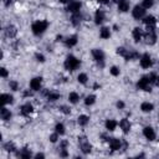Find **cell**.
Returning <instances> with one entry per match:
<instances>
[{
    "instance_id": "obj_24",
    "label": "cell",
    "mask_w": 159,
    "mask_h": 159,
    "mask_svg": "<svg viewBox=\"0 0 159 159\" xmlns=\"http://www.w3.org/2000/svg\"><path fill=\"white\" fill-rule=\"evenodd\" d=\"M129 1L128 0H120L119 2H118V10L120 11V12H127V11H129Z\"/></svg>"
},
{
    "instance_id": "obj_21",
    "label": "cell",
    "mask_w": 159,
    "mask_h": 159,
    "mask_svg": "<svg viewBox=\"0 0 159 159\" xmlns=\"http://www.w3.org/2000/svg\"><path fill=\"white\" fill-rule=\"evenodd\" d=\"M143 22L145 26H155L157 24V19L153 16V15H147L143 17Z\"/></svg>"
},
{
    "instance_id": "obj_6",
    "label": "cell",
    "mask_w": 159,
    "mask_h": 159,
    "mask_svg": "<svg viewBox=\"0 0 159 159\" xmlns=\"http://www.w3.org/2000/svg\"><path fill=\"white\" fill-rule=\"evenodd\" d=\"M78 144H80V149H81V152L83 154H89L92 152V145L87 140L86 137H80L78 138Z\"/></svg>"
},
{
    "instance_id": "obj_44",
    "label": "cell",
    "mask_w": 159,
    "mask_h": 159,
    "mask_svg": "<svg viewBox=\"0 0 159 159\" xmlns=\"http://www.w3.org/2000/svg\"><path fill=\"white\" fill-rule=\"evenodd\" d=\"M124 106H125V104H124L123 101H118V102H117V108H118V109H123Z\"/></svg>"
},
{
    "instance_id": "obj_33",
    "label": "cell",
    "mask_w": 159,
    "mask_h": 159,
    "mask_svg": "<svg viewBox=\"0 0 159 159\" xmlns=\"http://www.w3.org/2000/svg\"><path fill=\"white\" fill-rule=\"evenodd\" d=\"M55 132L58 133L60 135H63V134L66 133V127H65V124H63V123H57L56 127H55Z\"/></svg>"
},
{
    "instance_id": "obj_22",
    "label": "cell",
    "mask_w": 159,
    "mask_h": 159,
    "mask_svg": "<svg viewBox=\"0 0 159 159\" xmlns=\"http://www.w3.org/2000/svg\"><path fill=\"white\" fill-rule=\"evenodd\" d=\"M77 42H78V40H77V36L76 35H72V36H68L66 40H65V45L67 46V47H73V46H76L77 45Z\"/></svg>"
},
{
    "instance_id": "obj_32",
    "label": "cell",
    "mask_w": 159,
    "mask_h": 159,
    "mask_svg": "<svg viewBox=\"0 0 159 159\" xmlns=\"http://www.w3.org/2000/svg\"><path fill=\"white\" fill-rule=\"evenodd\" d=\"M2 148H4L7 153H14V152L16 150V147H15V144H14L12 142H6Z\"/></svg>"
},
{
    "instance_id": "obj_49",
    "label": "cell",
    "mask_w": 159,
    "mask_h": 159,
    "mask_svg": "<svg viewBox=\"0 0 159 159\" xmlns=\"http://www.w3.org/2000/svg\"><path fill=\"white\" fill-rule=\"evenodd\" d=\"M24 96H25V97H31V96H32V92L27 91V92H25V93H24Z\"/></svg>"
},
{
    "instance_id": "obj_12",
    "label": "cell",
    "mask_w": 159,
    "mask_h": 159,
    "mask_svg": "<svg viewBox=\"0 0 159 159\" xmlns=\"http://www.w3.org/2000/svg\"><path fill=\"white\" fill-rule=\"evenodd\" d=\"M4 34H5V36L7 39H14L17 35V29H16V26H14V25L10 24V25H7L4 29Z\"/></svg>"
},
{
    "instance_id": "obj_42",
    "label": "cell",
    "mask_w": 159,
    "mask_h": 159,
    "mask_svg": "<svg viewBox=\"0 0 159 159\" xmlns=\"http://www.w3.org/2000/svg\"><path fill=\"white\" fill-rule=\"evenodd\" d=\"M58 149H60V150H58L60 157H62V158L68 157V153H67V149H66V148H58Z\"/></svg>"
},
{
    "instance_id": "obj_19",
    "label": "cell",
    "mask_w": 159,
    "mask_h": 159,
    "mask_svg": "<svg viewBox=\"0 0 159 159\" xmlns=\"http://www.w3.org/2000/svg\"><path fill=\"white\" fill-rule=\"evenodd\" d=\"M43 94L46 96L47 101H50V102H55V101L60 99V97H61L60 93H57V92H52V91H45Z\"/></svg>"
},
{
    "instance_id": "obj_11",
    "label": "cell",
    "mask_w": 159,
    "mask_h": 159,
    "mask_svg": "<svg viewBox=\"0 0 159 159\" xmlns=\"http://www.w3.org/2000/svg\"><path fill=\"white\" fill-rule=\"evenodd\" d=\"M81 7H82V4H81V1H72V2H70L68 5H67V11L68 12H71V14H76V12H80V10H81Z\"/></svg>"
},
{
    "instance_id": "obj_29",
    "label": "cell",
    "mask_w": 159,
    "mask_h": 159,
    "mask_svg": "<svg viewBox=\"0 0 159 159\" xmlns=\"http://www.w3.org/2000/svg\"><path fill=\"white\" fill-rule=\"evenodd\" d=\"M88 122H89V117L86 116V114H81V116H78V118H77V123H78L81 127L87 125Z\"/></svg>"
},
{
    "instance_id": "obj_28",
    "label": "cell",
    "mask_w": 159,
    "mask_h": 159,
    "mask_svg": "<svg viewBox=\"0 0 159 159\" xmlns=\"http://www.w3.org/2000/svg\"><path fill=\"white\" fill-rule=\"evenodd\" d=\"M82 21V15L81 12H76V14H72V17H71V22L73 26H78Z\"/></svg>"
},
{
    "instance_id": "obj_31",
    "label": "cell",
    "mask_w": 159,
    "mask_h": 159,
    "mask_svg": "<svg viewBox=\"0 0 159 159\" xmlns=\"http://www.w3.org/2000/svg\"><path fill=\"white\" fill-rule=\"evenodd\" d=\"M68 101H70V103L76 104V103L80 101V94H78L77 92H71V93L68 94Z\"/></svg>"
},
{
    "instance_id": "obj_7",
    "label": "cell",
    "mask_w": 159,
    "mask_h": 159,
    "mask_svg": "<svg viewBox=\"0 0 159 159\" xmlns=\"http://www.w3.org/2000/svg\"><path fill=\"white\" fill-rule=\"evenodd\" d=\"M132 16L135 20H142L145 16V9L142 5H135L133 7V10H132Z\"/></svg>"
},
{
    "instance_id": "obj_9",
    "label": "cell",
    "mask_w": 159,
    "mask_h": 159,
    "mask_svg": "<svg viewBox=\"0 0 159 159\" xmlns=\"http://www.w3.org/2000/svg\"><path fill=\"white\" fill-rule=\"evenodd\" d=\"M32 112H34V106H32L30 102H26V103H24V104L20 107V113H21V116H24V117H29Z\"/></svg>"
},
{
    "instance_id": "obj_10",
    "label": "cell",
    "mask_w": 159,
    "mask_h": 159,
    "mask_svg": "<svg viewBox=\"0 0 159 159\" xmlns=\"http://www.w3.org/2000/svg\"><path fill=\"white\" fill-rule=\"evenodd\" d=\"M41 86H42V77H34L31 81H30V88L36 92V91H40L41 89Z\"/></svg>"
},
{
    "instance_id": "obj_8",
    "label": "cell",
    "mask_w": 159,
    "mask_h": 159,
    "mask_svg": "<svg viewBox=\"0 0 159 159\" xmlns=\"http://www.w3.org/2000/svg\"><path fill=\"white\" fill-rule=\"evenodd\" d=\"M139 63H140L142 68H145V70L147 68H150L152 65H153V61H152L150 55L149 53H143L140 56V58H139Z\"/></svg>"
},
{
    "instance_id": "obj_30",
    "label": "cell",
    "mask_w": 159,
    "mask_h": 159,
    "mask_svg": "<svg viewBox=\"0 0 159 159\" xmlns=\"http://www.w3.org/2000/svg\"><path fill=\"white\" fill-rule=\"evenodd\" d=\"M117 53L122 57H124L127 61L129 58V50H125L124 47H117Z\"/></svg>"
},
{
    "instance_id": "obj_47",
    "label": "cell",
    "mask_w": 159,
    "mask_h": 159,
    "mask_svg": "<svg viewBox=\"0 0 159 159\" xmlns=\"http://www.w3.org/2000/svg\"><path fill=\"white\" fill-rule=\"evenodd\" d=\"M2 2H4L5 6H9V5L12 2V0H2Z\"/></svg>"
},
{
    "instance_id": "obj_38",
    "label": "cell",
    "mask_w": 159,
    "mask_h": 159,
    "mask_svg": "<svg viewBox=\"0 0 159 159\" xmlns=\"http://www.w3.org/2000/svg\"><path fill=\"white\" fill-rule=\"evenodd\" d=\"M58 109H60V112H62V113H63V114H66V116L71 113V109H70L67 106H60V107H58Z\"/></svg>"
},
{
    "instance_id": "obj_52",
    "label": "cell",
    "mask_w": 159,
    "mask_h": 159,
    "mask_svg": "<svg viewBox=\"0 0 159 159\" xmlns=\"http://www.w3.org/2000/svg\"><path fill=\"white\" fill-rule=\"evenodd\" d=\"M112 1H113V2H116V4H118V2L120 1V0H112Z\"/></svg>"
},
{
    "instance_id": "obj_5",
    "label": "cell",
    "mask_w": 159,
    "mask_h": 159,
    "mask_svg": "<svg viewBox=\"0 0 159 159\" xmlns=\"http://www.w3.org/2000/svg\"><path fill=\"white\" fill-rule=\"evenodd\" d=\"M150 80H149V76H142L139 78V81L137 82V88L138 89H142V91H145V92H152V87H150Z\"/></svg>"
},
{
    "instance_id": "obj_45",
    "label": "cell",
    "mask_w": 159,
    "mask_h": 159,
    "mask_svg": "<svg viewBox=\"0 0 159 159\" xmlns=\"http://www.w3.org/2000/svg\"><path fill=\"white\" fill-rule=\"evenodd\" d=\"M67 145H68V142L67 140H62L60 143V148H67Z\"/></svg>"
},
{
    "instance_id": "obj_20",
    "label": "cell",
    "mask_w": 159,
    "mask_h": 159,
    "mask_svg": "<svg viewBox=\"0 0 159 159\" xmlns=\"http://www.w3.org/2000/svg\"><path fill=\"white\" fill-rule=\"evenodd\" d=\"M0 99H1V104H2V106L12 104V103H14V97H12L11 94H9V93H2L1 97H0Z\"/></svg>"
},
{
    "instance_id": "obj_14",
    "label": "cell",
    "mask_w": 159,
    "mask_h": 159,
    "mask_svg": "<svg viewBox=\"0 0 159 159\" xmlns=\"http://www.w3.org/2000/svg\"><path fill=\"white\" fill-rule=\"evenodd\" d=\"M108 143H109V148H111L113 152L122 149V140L118 139V138H109V139H108Z\"/></svg>"
},
{
    "instance_id": "obj_41",
    "label": "cell",
    "mask_w": 159,
    "mask_h": 159,
    "mask_svg": "<svg viewBox=\"0 0 159 159\" xmlns=\"http://www.w3.org/2000/svg\"><path fill=\"white\" fill-rule=\"evenodd\" d=\"M35 58H36L37 62H45V56L42 53H40V52H36L35 53Z\"/></svg>"
},
{
    "instance_id": "obj_17",
    "label": "cell",
    "mask_w": 159,
    "mask_h": 159,
    "mask_svg": "<svg viewBox=\"0 0 159 159\" xmlns=\"http://www.w3.org/2000/svg\"><path fill=\"white\" fill-rule=\"evenodd\" d=\"M119 127H120L122 132H123L124 134H127V133H129V130H130V128H132V124H130V122H129L127 118H123V119L119 120Z\"/></svg>"
},
{
    "instance_id": "obj_18",
    "label": "cell",
    "mask_w": 159,
    "mask_h": 159,
    "mask_svg": "<svg viewBox=\"0 0 159 159\" xmlns=\"http://www.w3.org/2000/svg\"><path fill=\"white\" fill-rule=\"evenodd\" d=\"M19 158H21V159H30L31 157H32V153H31V150L29 149V148H21L19 152H17V154H16Z\"/></svg>"
},
{
    "instance_id": "obj_15",
    "label": "cell",
    "mask_w": 159,
    "mask_h": 159,
    "mask_svg": "<svg viewBox=\"0 0 159 159\" xmlns=\"http://www.w3.org/2000/svg\"><path fill=\"white\" fill-rule=\"evenodd\" d=\"M104 20H106V14H104V11H103L102 9L96 10V12H94V22H96V25H101Z\"/></svg>"
},
{
    "instance_id": "obj_50",
    "label": "cell",
    "mask_w": 159,
    "mask_h": 159,
    "mask_svg": "<svg viewBox=\"0 0 159 159\" xmlns=\"http://www.w3.org/2000/svg\"><path fill=\"white\" fill-rule=\"evenodd\" d=\"M97 2H99V4H108L109 0H97Z\"/></svg>"
},
{
    "instance_id": "obj_26",
    "label": "cell",
    "mask_w": 159,
    "mask_h": 159,
    "mask_svg": "<svg viewBox=\"0 0 159 159\" xmlns=\"http://www.w3.org/2000/svg\"><path fill=\"white\" fill-rule=\"evenodd\" d=\"M140 109H142V112H144V113H150V112L154 109V104L150 103V102H143V103L140 104Z\"/></svg>"
},
{
    "instance_id": "obj_23",
    "label": "cell",
    "mask_w": 159,
    "mask_h": 159,
    "mask_svg": "<svg viewBox=\"0 0 159 159\" xmlns=\"http://www.w3.org/2000/svg\"><path fill=\"white\" fill-rule=\"evenodd\" d=\"M0 117H1V119L2 120H9L11 117H12V113L10 112V109H7L5 106L1 108V111H0Z\"/></svg>"
},
{
    "instance_id": "obj_36",
    "label": "cell",
    "mask_w": 159,
    "mask_h": 159,
    "mask_svg": "<svg viewBox=\"0 0 159 159\" xmlns=\"http://www.w3.org/2000/svg\"><path fill=\"white\" fill-rule=\"evenodd\" d=\"M109 73H111L112 76L117 77V76H119V75H120V71H119V68H118L117 66H112V67L109 68Z\"/></svg>"
},
{
    "instance_id": "obj_13",
    "label": "cell",
    "mask_w": 159,
    "mask_h": 159,
    "mask_svg": "<svg viewBox=\"0 0 159 159\" xmlns=\"http://www.w3.org/2000/svg\"><path fill=\"white\" fill-rule=\"evenodd\" d=\"M143 135L145 137V139H148V140H154L155 139V137H157V134H155V132H154V129L152 128V127H149V125H147V127H144V129H143Z\"/></svg>"
},
{
    "instance_id": "obj_27",
    "label": "cell",
    "mask_w": 159,
    "mask_h": 159,
    "mask_svg": "<svg viewBox=\"0 0 159 159\" xmlns=\"http://www.w3.org/2000/svg\"><path fill=\"white\" fill-rule=\"evenodd\" d=\"M117 122L114 120V119H107L106 120V123H104V127H106V129L108 130V132H113L116 128H117Z\"/></svg>"
},
{
    "instance_id": "obj_35",
    "label": "cell",
    "mask_w": 159,
    "mask_h": 159,
    "mask_svg": "<svg viewBox=\"0 0 159 159\" xmlns=\"http://www.w3.org/2000/svg\"><path fill=\"white\" fill-rule=\"evenodd\" d=\"M77 81L81 83V84H86L87 83V81H88V76L86 75V73H80L78 76H77Z\"/></svg>"
},
{
    "instance_id": "obj_43",
    "label": "cell",
    "mask_w": 159,
    "mask_h": 159,
    "mask_svg": "<svg viewBox=\"0 0 159 159\" xmlns=\"http://www.w3.org/2000/svg\"><path fill=\"white\" fill-rule=\"evenodd\" d=\"M0 75H1L2 78H6L7 75H9V72H7V70H6L5 67H1V68H0Z\"/></svg>"
},
{
    "instance_id": "obj_4",
    "label": "cell",
    "mask_w": 159,
    "mask_h": 159,
    "mask_svg": "<svg viewBox=\"0 0 159 159\" xmlns=\"http://www.w3.org/2000/svg\"><path fill=\"white\" fill-rule=\"evenodd\" d=\"M91 53H92V57H93L94 62H96L101 68L104 67V52H103L101 48H93V50L91 51Z\"/></svg>"
},
{
    "instance_id": "obj_39",
    "label": "cell",
    "mask_w": 159,
    "mask_h": 159,
    "mask_svg": "<svg viewBox=\"0 0 159 159\" xmlns=\"http://www.w3.org/2000/svg\"><path fill=\"white\" fill-rule=\"evenodd\" d=\"M9 87H10V89H12V91H17V89H19V83H17L16 81H10Z\"/></svg>"
},
{
    "instance_id": "obj_2",
    "label": "cell",
    "mask_w": 159,
    "mask_h": 159,
    "mask_svg": "<svg viewBox=\"0 0 159 159\" xmlns=\"http://www.w3.org/2000/svg\"><path fill=\"white\" fill-rule=\"evenodd\" d=\"M80 65H81L80 60H78L76 56H73V55H68V56L66 57L65 62H63L65 70H67V71H70V72H73L75 70H77V68L80 67Z\"/></svg>"
},
{
    "instance_id": "obj_25",
    "label": "cell",
    "mask_w": 159,
    "mask_h": 159,
    "mask_svg": "<svg viewBox=\"0 0 159 159\" xmlns=\"http://www.w3.org/2000/svg\"><path fill=\"white\" fill-rule=\"evenodd\" d=\"M99 37L103 39V40L109 39L111 37V29L109 27H106V26L101 27V30H99Z\"/></svg>"
},
{
    "instance_id": "obj_34",
    "label": "cell",
    "mask_w": 159,
    "mask_h": 159,
    "mask_svg": "<svg viewBox=\"0 0 159 159\" xmlns=\"http://www.w3.org/2000/svg\"><path fill=\"white\" fill-rule=\"evenodd\" d=\"M94 102H96V96L94 94H88L84 98V104L86 106H92V104H94Z\"/></svg>"
},
{
    "instance_id": "obj_3",
    "label": "cell",
    "mask_w": 159,
    "mask_h": 159,
    "mask_svg": "<svg viewBox=\"0 0 159 159\" xmlns=\"http://www.w3.org/2000/svg\"><path fill=\"white\" fill-rule=\"evenodd\" d=\"M144 40L148 45H154L157 42V32L155 26H147V31L144 32Z\"/></svg>"
},
{
    "instance_id": "obj_1",
    "label": "cell",
    "mask_w": 159,
    "mask_h": 159,
    "mask_svg": "<svg viewBox=\"0 0 159 159\" xmlns=\"http://www.w3.org/2000/svg\"><path fill=\"white\" fill-rule=\"evenodd\" d=\"M47 27H48V21H46V20H36L31 25V31H32L34 35L40 36L47 30Z\"/></svg>"
},
{
    "instance_id": "obj_16",
    "label": "cell",
    "mask_w": 159,
    "mask_h": 159,
    "mask_svg": "<svg viewBox=\"0 0 159 159\" xmlns=\"http://www.w3.org/2000/svg\"><path fill=\"white\" fill-rule=\"evenodd\" d=\"M132 36H133L134 42L138 43L139 41H142V39H143V36H144V32H143V30H142L140 27H134L133 31H132Z\"/></svg>"
},
{
    "instance_id": "obj_37",
    "label": "cell",
    "mask_w": 159,
    "mask_h": 159,
    "mask_svg": "<svg viewBox=\"0 0 159 159\" xmlns=\"http://www.w3.org/2000/svg\"><path fill=\"white\" fill-rule=\"evenodd\" d=\"M153 4H154V0H143L142 1V6L144 9H150L153 6Z\"/></svg>"
},
{
    "instance_id": "obj_51",
    "label": "cell",
    "mask_w": 159,
    "mask_h": 159,
    "mask_svg": "<svg viewBox=\"0 0 159 159\" xmlns=\"http://www.w3.org/2000/svg\"><path fill=\"white\" fill-rule=\"evenodd\" d=\"M155 84L159 86V76H157V81H155Z\"/></svg>"
},
{
    "instance_id": "obj_46",
    "label": "cell",
    "mask_w": 159,
    "mask_h": 159,
    "mask_svg": "<svg viewBox=\"0 0 159 159\" xmlns=\"http://www.w3.org/2000/svg\"><path fill=\"white\" fill-rule=\"evenodd\" d=\"M35 158H36V159H40V158H45V154H43V153H37V154H35Z\"/></svg>"
},
{
    "instance_id": "obj_48",
    "label": "cell",
    "mask_w": 159,
    "mask_h": 159,
    "mask_svg": "<svg viewBox=\"0 0 159 159\" xmlns=\"http://www.w3.org/2000/svg\"><path fill=\"white\" fill-rule=\"evenodd\" d=\"M61 4H70V2H72L73 0H58Z\"/></svg>"
},
{
    "instance_id": "obj_40",
    "label": "cell",
    "mask_w": 159,
    "mask_h": 159,
    "mask_svg": "<svg viewBox=\"0 0 159 159\" xmlns=\"http://www.w3.org/2000/svg\"><path fill=\"white\" fill-rule=\"evenodd\" d=\"M58 137H60V134L55 132V133H52V134L50 135V138H48V139H50V142H51V143H56V142L58 140Z\"/></svg>"
}]
</instances>
